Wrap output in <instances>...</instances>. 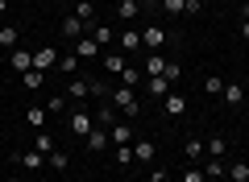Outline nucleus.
<instances>
[{
    "mask_svg": "<svg viewBox=\"0 0 249 182\" xmlns=\"http://www.w3.org/2000/svg\"><path fill=\"white\" fill-rule=\"evenodd\" d=\"M142 13H145L142 0H121V4H116V17H121V21H137Z\"/></svg>",
    "mask_w": 249,
    "mask_h": 182,
    "instance_id": "obj_10",
    "label": "nucleus"
},
{
    "mask_svg": "<svg viewBox=\"0 0 249 182\" xmlns=\"http://www.w3.org/2000/svg\"><path fill=\"white\" fill-rule=\"evenodd\" d=\"M166 62H170V58H162V54H150V58L142 62V70H145V79H150V75H162V70H166Z\"/></svg>",
    "mask_w": 249,
    "mask_h": 182,
    "instance_id": "obj_19",
    "label": "nucleus"
},
{
    "mask_svg": "<svg viewBox=\"0 0 249 182\" xmlns=\"http://www.w3.org/2000/svg\"><path fill=\"white\" fill-rule=\"evenodd\" d=\"M162 112H166L170 120H178V116L187 112V96L183 91H166V96H162Z\"/></svg>",
    "mask_w": 249,
    "mask_h": 182,
    "instance_id": "obj_3",
    "label": "nucleus"
},
{
    "mask_svg": "<svg viewBox=\"0 0 249 182\" xmlns=\"http://www.w3.org/2000/svg\"><path fill=\"white\" fill-rule=\"evenodd\" d=\"M183 182H204V170H196V165H191V170L183 174Z\"/></svg>",
    "mask_w": 249,
    "mask_h": 182,
    "instance_id": "obj_39",
    "label": "nucleus"
},
{
    "mask_svg": "<svg viewBox=\"0 0 249 182\" xmlns=\"http://www.w3.org/2000/svg\"><path fill=\"white\" fill-rule=\"evenodd\" d=\"M67 129H71L75 137H88V132L96 129V124H91V112H83V108H75V112H71V120H67Z\"/></svg>",
    "mask_w": 249,
    "mask_h": 182,
    "instance_id": "obj_5",
    "label": "nucleus"
},
{
    "mask_svg": "<svg viewBox=\"0 0 249 182\" xmlns=\"http://www.w3.org/2000/svg\"><path fill=\"white\" fill-rule=\"evenodd\" d=\"M220 96H224V104H229V108H241V104H245V87H241V83H224Z\"/></svg>",
    "mask_w": 249,
    "mask_h": 182,
    "instance_id": "obj_17",
    "label": "nucleus"
},
{
    "mask_svg": "<svg viewBox=\"0 0 249 182\" xmlns=\"http://www.w3.org/2000/svg\"><path fill=\"white\" fill-rule=\"evenodd\" d=\"M116 165H121V170L137 165V162H133V145H116Z\"/></svg>",
    "mask_w": 249,
    "mask_h": 182,
    "instance_id": "obj_26",
    "label": "nucleus"
},
{
    "mask_svg": "<svg viewBox=\"0 0 249 182\" xmlns=\"http://www.w3.org/2000/svg\"><path fill=\"white\" fill-rule=\"evenodd\" d=\"M75 54H79V58H104V50L96 46V37H91V33L75 42Z\"/></svg>",
    "mask_w": 249,
    "mask_h": 182,
    "instance_id": "obj_12",
    "label": "nucleus"
},
{
    "mask_svg": "<svg viewBox=\"0 0 249 182\" xmlns=\"http://www.w3.org/2000/svg\"><path fill=\"white\" fill-rule=\"evenodd\" d=\"M162 79H166V83L175 87L178 79H183V66H178V62H166V70H162Z\"/></svg>",
    "mask_w": 249,
    "mask_h": 182,
    "instance_id": "obj_34",
    "label": "nucleus"
},
{
    "mask_svg": "<svg viewBox=\"0 0 249 182\" xmlns=\"http://www.w3.org/2000/svg\"><path fill=\"white\" fill-rule=\"evenodd\" d=\"M17 165H25V170L34 174V170H42V165H46V153H37V149H25V153H17Z\"/></svg>",
    "mask_w": 249,
    "mask_h": 182,
    "instance_id": "obj_14",
    "label": "nucleus"
},
{
    "mask_svg": "<svg viewBox=\"0 0 249 182\" xmlns=\"http://www.w3.org/2000/svg\"><path fill=\"white\" fill-rule=\"evenodd\" d=\"M187 157H191V162H199V157H208V149H204V141H187Z\"/></svg>",
    "mask_w": 249,
    "mask_h": 182,
    "instance_id": "obj_32",
    "label": "nucleus"
},
{
    "mask_svg": "<svg viewBox=\"0 0 249 182\" xmlns=\"http://www.w3.org/2000/svg\"><path fill=\"white\" fill-rule=\"evenodd\" d=\"M121 50L124 54H142L145 46H142V29H124L121 33Z\"/></svg>",
    "mask_w": 249,
    "mask_h": 182,
    "instance_id": "obj_11",
    "label": "nucleus"
},
{
    "mask_svg": "<svg viewBox=\"0 0 249 182\" xmlns=\"http://www.w3.org/2000/svg\"><path fill=\"white\" fill-rule=\"evenodd\" d=\"M204 91H212V96H220V91H224V79H220V75H208V79H204Z\"/></svg>",
    "mask_w": 249,
    "mask_h": 182,
    "instance_id": "obj_38",
    "label": "nucleus"
},
{
    "mask_svg": "<svg viewBox=\"0 0 249 182\" xmlns=\"http://www.w3.org/2000/svg\"><path fill=\"white\" fill-rule=\"evenodd\" d=\"M112 120H116V108H100V112H96V124H100V129H112Z\"/></svg>",
    "mask_w": 249,
    "mask_h": 182,
    "instance_id": "obj_33",
    "label": "nucleus"
},
{
    "mask_svg": "<svg viewBox=\"0 0 249 182\" xmlns=\"http://www.w3.org/2000/svg\"><path fill=\"white\" fill-rule=\"evenodd\" d=\"M54 66H58V50H54V46L34 50V70H54Z\"/></svg>",
    "mask_w": 249,
    "mask_h": 182,
    "instance_id": "obj_7",
    "label": "nucleus"
},
{
    "mask_svg": "<svg viewBox=\"0 0 249 182\" xmlns=\"http://www.w3.org/2000/svg\"><path fill=\"white\" fill-rule=\"evenodd\" d=\"M108 137H112V145H133V124H112V129H108Z\"/></svg>",
    "mask_w": 249,
    "mask_h": 182,
    "instance_id": "obj_15",
    "label": "nucleus"
},
{
    "mask_svg": "<svg viewBox=\"0 0 249 182\" xmlns=\"http://www.w3.org/2000/svg\"><path fill=\"white\" fill-rule=\"evenodd\" d=\"M58 70H62V75H75V70H79V54H58Z\"/></svg>",
    "mask_w": 249,
    "mask_h": 182,
    "instance_id": "obj_23",
    "label": "nucleus"
},
{
    "mask_svg": "<svg viewBox=\"0 0 249 182\" xmlns=\"http://www.w3.org/2000/svg\"><path fill=\"white\" fill-rule=\"evenodd\" d=\"M9 66L17 70V75H25V70H34V54L29 50H9Z\"/></svg>",
    "mask_w": 249,
    "mask_h": 182,
    "instance_id": "obj_9",
    "label": "nucleus"
},
{
    "mask_svg": "<svg viewBox=\"0 0 249 182\" xmlns=\"http://www.w3.org/2000/svg\"><path fill=\"white\" fill-rule=\"evenodd\" d=\"M150 182H170V174H166V170H158V165H154V170H150Z\"/></svg>",
    "mask_w": 249,
    "mask_h": 182,
    "instance_id": "obj_40",
    "label": "nucleus"
},
{
    "mask_svg": "<svg viewBox=\"0 0 249 182\" xmlns=\"http://www.w3.org/2000/svg\"><path fill=\"white\" fill-rule=\"evenodd\" d=\"M58 29H62V37H71V42L88 37V21H79L75 13H71V17H62V21H58Z\"/></svg>",
    "mask_w": 249,
    "mask_h": 182,
    "instance_id": "obj_4",
    "label": "nucleus"
},
{
    "mask_svg": "<svg viewBox=\"0 0 249 182\" xmlns=\"http://www.w3.org/2000/svg\"><path fill=\"white\" fill-rule=\"evenodd\" d=\"M154 153H158V149H154V141H133V162H154Z\"/></svg>",
    "mask_w": 249,
    "mask_h": 182,
    "instance_id": "obj_18",
    "label": "nucleus"
},
{
    "mask_svg": "<svg viewBox=\"0 0 249 182\" xmlns=\"http://www.w3.org/2000/svg\"><path fill=\"white\" fill-rule=\"evenodd\" d=\"M237 33H241V42H249V21H241V29H237Z\"/></svg>",
    "mask_w": 249,
    "mask_h": 182,
    "instance_id": "obj_42",
    "label": "nucleus"
},
{
    "mask_svg": "<svg viewBox=\"0 0 249 182\" xmlns=\"http://www.w3.org/2000/svg\"><path fill=\"white\" fill-rule=\"evenodd\" d=\"M162 13H166V17H183V13H187V0H162Z\"/></svg>",
    "mask_w": 249,
    "mask_h": 182,
    "instance_id": "obj_28",
    "label": "nucleus"
},
{
    "mask_svg": "<svg viewBox=\"0 0 249 182\" xmlns=\"http://www.w3.org/2000/svg\"><path fill=\"white\" fill-rule=\"evenodd\" d=\"M104 87L100 83H91V79H83V75H71V87H67V99H88V96H100Z\"/></svg>",
    "mask_w": 249,
    "mask_h": 182,
    "instance_id": "obj_2",
    "label": "nucleus"
},
{
    "mask_svg": "<svg viewBox=\"0 0 249 182\" xmlns=\"http://www.w3.org/2000/svg\"><path fill=\"white\" fill-rule=\"evenodd\" d=\"M34 149H37V153H46V157H50V153H54L58 145H54V137H50L46 129H37V141H34Z\"/></svg>",
    "mask_w": 249,
    "mask_h": 182,
    "instance_id": "obj_21",
    "label": "nucleus"
},
{
    "mask_svg": "<svg viewBox=\"0 0 249 182\" xmlns=\"http://www.w3.org/2000/svg\"><path fill=\"white\" fill-rule=\"evenodd\" d=\"M91 37H96V46H100V50H104V46H112V42H116L112 25H96V29H91Z\"/></svg>",
    "mask_w": 249,
    "mask_h": 182,
    "instance_id": "obj_22",
    "label": "nucleus"
},
{
    "mask_svg": "<svg viewBox=\"0 0 249 182\" xmlns=\"http://www.w3.org/2000/svg\"><path fill=\"white\" fill-rule=\"evenodd\" d=\"M204 178H224V165H220V157H208V162H204Z\"/></svg>",
    "mask_w": 249,
    "mask_h": 182,
    "instance_id": "obj_29",
    "label": "nucleus"
},
{
    "mask_svg": "<svg viewBox=\"0 0 249 182\" xmlns=\"http://www.w3.org/2000/svg\"><path fill=\"white\" fill-rule=\"evenodd\" d=\"M204 182H220V178H204Z\"/></svg>",
    "mask_w": 249,
    "mask_h": 182,
    "instance_id": "obj_44",
    "label": "nucleus"
},
{
    "mask_svg": "<svg viewBox=\"0 0 249 182\" xmlns=\"http://www.w3.org/2000/svg\"><path fill=\"white\" fill-rule=\"evenodd\" d=\"M121 83L133 87V91H142V87H145V70H142V66H124V70H121Z\"/></svg>",
    "mask_w": 249,
    "mask_h": 182,
    "instance_id": "obj_13",
    "label": "nucleus"
},
{
    "mask_svg": "<svg viewBox=\"0 0 249 182\" xmlns=\"http://www.w3.org/2000/svg\"><path fill=\"white\" fill-rule=\"evenodd\" d=\"M142 91H150L154 99H162V96H166V91H175V87H170V83H166V79H162V75H150V79H145V87H142Z\"/></svg>",
    "mask_w": 249,
    "mask_h": 182,
    "instance_id": "obj_16",
    "label": "nucleus"
},
{
    "mask_svg": "<svg viewBox=\"0 0 249 182\" xmlns=\"http://www.w3.org/2000/svg\"><path fill=\"white\" fill-rule=\"evenodd\" d=\"M204 149H208V157H224V137H208Z\"/></svg>",
    "mask_w": 249,
    "mask_h": 182,
    "instance_id": "obj_30",
    "label": "nucleus"
},
{
    "mask_svg": "<svg viewBox=\"0 0 249 182\" xmlns=\"http://www.w3.org/2000/svg\"><path fill=\"white\" fill-rule=\"evenodd\" d=\"M229 182H249V162H237L229 170Z\"/></svg>",
    "mask_w": 249,
    "mask_h": 182,
    "instance_id": "obj_31",
    "label": "nucleus"
},
{
    "mask_svg": "<svg viewBox=\"0 0 249 182\" xmlns=\"http://www.w3.org/2000/svg\"><path fill=\"white\" fill-rule=\"evenodd\" d=\"M21 79H25V91H42L46 87V70H25Z\"/></svg>",
    "mask_w": 249,
    "mask_h": 182,
    "instance_id": "obj_20",
    "label": "nucleus"
},
{
    "mask_svg": "<svg viewBox=\"0 0 249 182\" xmlns=\"http://www.w3.org/2000/svg\"><path fill=\"white\" fill-rule=\"evenodd\" d=\"M112 108H116V112H124V120L142 116V99H137V91H133V87H124V83L112 91Z\"/></svg>",
    "mask_w": 249,
    "mask_h": 182,
    "instance_id": "obj_1",
    "label": "nucleus"
},
{
    "mask_svg": "<svg viewBox=\"0 0 249 182\" xmlns=\"http://www.w3.org/2000/svg\"><path fill=\"white\" fill-rule=\"evenodd\" d=\"M46 116H50L46 108H29V112H25V124H29V129H46Z\"/></svg>",
    "mask_w": 249,
    "mask_h": 182,
    "instance_id": "obj_24",
    "label": "nucleus"
},
{
    "mask_svg": "<svg viewBox=\"0 0 249 182\" xmlns=\"http://www.w3.org/2000/svg\"><path fill=\"white\" fill-rule=\"evenodd\" d=\"M46 165H50V170H58V174H62V170H67V165H71V157L62 153V149H54V153L46 157Z\"/></svg>",
    "mask_w": 249,
    "mask_h": 182,
    "instance_id": "obj_27",
    "label": "nucleus"
},
{
    "mask_svg": "<svg viewBox=\"0 0 249 182\" xmlns=\"http://www.w3.org/2000/svg\"><path fill=\"white\" fill-rule=\"evenodd\" d=\"M83 141H88V149H91V153H104V149L112 145V137H108V129H100V124H96V129H91V132H88Z\"/></svg>",
    "mask_w": 249,
    "mask_h": 182,
    "instance_id": "obj_8",
    "label": "nucleus"
},
{
    "mask_svg": "<svg viewBox=\"0 0 249 182\" xmlns=\"http://www.w3.org/2000/svg\"><path fill=\"white\" fill-rule=\"evenodd\" d=\"M0 46L4 50H17V25H0Z\"/></svg>",
    "mask_w": 249,
    "mask_h": 182,
    "instance_id": "obj_25",
    "label": "nucleus"
},
{
    "mask_svg": "<svg viewBox=\"0 0 249 182\" xmlns=\"http://www.w3.org/2000/svg\"><path fill=\"white\" fill-rule=\"evenodd\" d=\"M187 13L196 17V13H204V0H187Z\"/></svg>",
    "mask_w": 249,
    "mask_h": 182,
    "instance_id": "obj_41",
    "label": "nucleus"
},
{
    "mask_svg": "<svg viewBox=\"0 0 249 182\" xmlns=\"http://www.w3.org/2000/svg\"><path fill=\"white\" fill-rule=\"evenodd\" d=\"M75 17H79V21H91V17H96V9H91V0H79V4H75Z\"/></svg>",
    "mask_w": 249,
    "mask_h": 182,
    "instance_id": "obj_36",
    "label": "nucleus"
},
{
    "mask_svg": "<svg viewBox=\"0 0 249 182\" xmlns=\"http://www.w3.org/2000/svg\"><path fill=\"white\" fill-rule=\"evenodd\" d=\"M142 46L158 54L162 46H166V29H162V25H145V29H142Z\"/></svg>",
    "mask_w": 249,
    "mask_h": 182,
    "instance_id": "obj_6",
    "label": "nucleus"
},
{
    "mask_svg": "<svg viewBox=\"0 0 249 182\" xmlns=\"http://www.w3.org/2000/svg\"><path fill=\"white\" fill-rule=\"evenodd\" d=\"M124 66H129V62H124V58H116V54H108V58H104V70H108V75H121Z\"/></svg>",
    "mask_w": 249,
    "mask_h": 182,
    "instance_id": "obj_35",
    "label": "nucleus"
},
{
    "mask_svg": "<svg viewBox=\"0 0 249 182\" xmlns=\"http://www.w3.org/2000/svg\"><path fill=\"white\" fill-rule=\"evenodd\" d=\"M241 21H249V0H245V4H241Z\"/></svg>",
    "mask_w": 249,
    "mask_h": 182,
    "instance_id": "obj_43",
    "label": "nucleus"
},
{
    "mask_svg": "<svg viewBox=\"0 0 249 182\" xmlns=\"http://www.w3.org/2000/svg\"><path fill=\"white\" fill-rule=\"evenodd\" d=\"M46 112H54V116L67 112V96H50V99H46Z\"/></svg>",
    "mask_w": 249,
    "mask_h": 182,
    "instance_id": "obj_37",
    "label": "nucleus"
}]
</instances>
